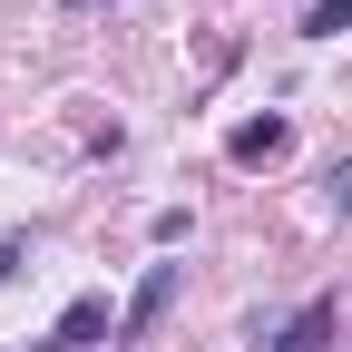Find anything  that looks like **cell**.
<instances>
[{
  "mask_svg": "<svg viewBox=\"0 0 352 352\" xmlns=\"http://www.w3.org/2000/svg\"><path fill=\"white\" fill-rule=\"evenodd\" d=\"M176 294H186V264H147L138 294H127V314H118V333H127V342H147V333L176 314Z\"/></svg>",
  "mask_w": 352,
  "mask_h": 352,
  "instance_id": "cell-1",
  "label": "cell"
},
{
  "mask_svg": "<svg viewBox=\"0 0 352 352\" xmlns=\"http://www.w3.org/2000/svg\"><path fill=\"white\" fill-rule=\"evenodd\" d=\"M284 147H294V118H245L235 138H226V157H235V166H274Z\"/></svg>",
  "mask_w": 352,
  "mask_h": 352,
  "instance_id": "cell-2",
  "label": "cell"
},
{
  "mask_svg": "<svg viewBox=\"0 0 352 352\" xmlns=\"http://www.w3.org/2000/svg\"><path fill=\"white\" fill-rule=\"evenodd\" d=\"M108 323H118V314H108V294H78L69 314H59V333H50V342H59V352H88V342L108 333Z\"/></svg>",
  "mask_w": 352,
  "mask_h": 352,
  "instance_id": "cell-3",
  "label": "cell"
},
{
  "mask_svg": "<svg viewBox=\"0 0 352 352\" xmlns=\"http://www.w3.org/2000/svg\"><path fill=\"white\" fill-rule=\"evenodd\" d=\"M274 352H333V303L314 294V303H303V314H294V323L274 333Z\"/></svg>",
  "mask_w": 352,
  "mask_h": 352,
  "instance_id": "cell-4",
  "label": "cell"
},
{
  "mask_svg": "<svg viewBox=\"0 0 352 352\" xmlns=\"http://www.w3.org/2000/svg\"><path fill=\"white\" fill-rule=\"evenodd\" d=\"M352 30V0H314V10H303V39H342Z\"/></svg>",
  "mask_w": 352,
  "mask_h": 352,
  "instance_id": "cell-5",
  "label": "cell"
},
{
  "mask_svg": "<svg viewBox=\"0 0 352 352\" xmlns=\"http://www.w3.org/2000/svg\"><path fill=\"white\" fill-rule=\"evenodd\" d=\"M323 196H333V215H352V157H342V166L323 176Z\"/></svg>",
  "mask_w": 352,
  "mask_h": 352,
  "instance_id": "cell-6",
  "label": "cell"
},
{
  "mask_svg": "<svg viewBox=\"0 0 352 352\" xmlns=\"http://www.w3.org/2000/svg\"><path fill=\"white\" fill-rule=\"evenodd\" d=\"M20 274V235H0V284H10Z\"/></svg>",
  "mask_w": 352,
  "mask_h": 352,
  "instance_id": "cell-7",
  "label": "cell"
},
{
  "mask_svg": "<svg viewBox=\"0 0 352 352\" xmlns=\"http://www.w3.org/2000/svg\"><path fill=\"white\" fill-rule=\"evenodd\" d=\"M59 10H88V0H59Z\"/></svg>",
  "mask_w": 352,
  "mask_h": 352,
  "instance_id": "cell-8",
  "label": "cell"
}]
</instances>
